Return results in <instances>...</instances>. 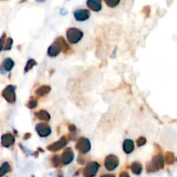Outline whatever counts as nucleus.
<instances>
[{
    "label": "nucleus",
    "mask_w": 177,
    "mask_h": 177,
    "mask_svg": "<svg viewBox=\"0 0 177 177\" xmlns=\"http://www.w3.org/2000/svg\"><path fill=\"white\" fill-rule=\"evenodd\" d=\"M100 177H115L114 175H110V174H106V175H103Z\"/></svg>",
    "instance_id": "c756f323"
},
{
    "label": "nucleus",
    "mask_w": 177,
    "mask_h": 177,
    "mask_svg": "<svg viewBox=\"0 0 177 177\" xmlns=\"http://www.w3.org/2000/svg\"><path fill=\"white\" fill-rule=\"evenodd\" d=\"M35 65H36V60L33 59H30L28 60V62H27V64H26V66H25V69H24V72L25 73H27L29 70L32 68Z\"/></svg>",
    "instance_id": "4be33fe9"
},
{
    "label": "nucleus",
    "mask_w": 177,
    "mask_h": 177,
    "mask_svg": "<svg viewBox=\"0 0 177 177\" xmlns=\"http://www.w3.org/2000/svg\"><path fill=\"white\" fill-rule=\"evenodd\" d=\"M37 106V101L36 99H31L30 101H29L28 103V107L30 109L35 108Z\"/></svg>",
    "instance_id": "bb28decb"
},
{
    "label": "nucleus",
    "mask_w": 177,
    "mask_h": 177,
    "mask_svg": "<svg viewBox=\"0 0 177 177\" xmlns=\"http://www.w3.org/2000/svg\"><path fill=\"white\" fill-rule=\"evenodd\" d=\"M67 37L71 44H76L82 39L83 32L77 28H69L67 30Z\"/></svg>",
    "instance_id": "f03ea898"
},
{
    "label": "nucleus",
    "mask_w": 177,
    "mask_h": 177,
    "mask_svg": "<svg viewBox=\"0 0 177 177\" xmlns=\"http://www.w3.org/2000/svg\"><path fill=\"white\" fill-rule=\"evenodd\" d=\"M35 116L38 118L39 120L45 121V122H48V121H49V119H50L49 113L47 111H45V110H40L37 112L35 113Z\"/></svg>",
    "instance_id": "dca6fc26"
},
{
    "label": "nucleus",
    "mask_w": 177,
    "mask_h": 177,
    "mask_svg": "<svg viewBox=\"0 0 177 177\" xmlns=\"http://www.w3.org/2000/svg\"><path fill=\"white\" fill-rule=\"evenodd\" d=\"M75 148L77 150H79L80 153L82 154H86L87 153L90 149H91V143H90V141H89L87 138H80L78 140Z\"/></svg>",
    "instance_id": "39448f33"
},
{
    "label": "nucleus",
    "mask_w": 177,
    "mask_h": 177,
    "mask_svg": "<svg viewBox=\"0 0 177 177\" xmlns=\"http://www.w3.org/2000/svg\"><path fill=\"white\" fill-rule=\"evenodd\" d=\"M137 143H138V147H141V146L144 145L146 143V138H143V137H140L137 140Z\"/></svg>",
    "instance_id": "a878e982"
},
{
    "label": "nucleus",
    "mask_w": 177,
    "mask_h": 177,
    "mask_svg": "<svg viewBox=\"0 0 177 177\" xmlns=\"http://www.w3.org/2000/svg\"><path fill=\"white\" fill-rule=\"evenodd\" d=\"M119 177H130V176H129V174L127 172H122L119 175Z\"/></svg>",
    "instance_id": "cd10ccee"
},
{
    "label": "nucleus",
    "mask_w": 177,
    "mask_h": 177,
    "mask_svg": "<svg viewBox=\"0 0 177 177\" xmlns=\"http://www.w3.org/2000/svg\"><path fill=\"white\" fill-rule=\"evenodd\" d=\"M3 96L10 104L15 103L16 101V93L15 87L13 86H8L3 91Z\"/></svg>",
    "instance_id": "0eeeda50"
},
{
    "label": "nucleus",
    "mask_w": 177,
    "mask_h": 177,
    "mask_svg": "<svg viewBox=\"0 0 177 177\" xmlns=\"http://www.w3.org/2000/svg\"><path fill=\"white\" fill-rule=\"evenodd\" d=\"M87 5L90 10L94 12H99L103 10L102 0H87Z\"/></svg>",
    "instance_id": "f8f14e48"
},
{
    "label": "nucleus",
    "mask_w": 177,
    "mask_h": 177,
    "mask_svg": "<svg viewBox=\"0 0 177 177\" xmlns=\"http://www.w3.org/2000/svg\"><path fill=\"white\" fill-rule=\"evenodd\" d=\"M134 143L130 139H125L123 143V149L126 154H130L134 150Z\"/></svg>",
    "instance_id": "2eb2a0df"
},
{
    "label": "nucleus",
    "mask_w": 177,
    "mask_h": 177,
    "mask_svg": "<svg viewBox=\"0 0 177 177\" xmlns=\"http://www.w3.org/2000/svg\"><path fill=\"white\" fill-rule=\"evenodd\" d=\"M164 166V161L162 155H157L152 158L150 163L148 165V171L149 172H154L158 169L162 168Z\"/></svg>",
    "instance_id": "7ed1b4c3"
},
{
    "label": "nucleus",
    "mask_w": 177,
    "mask_h": 177,
    "mask_svg": "<svg viewBox=\"0 0 177 177\" xmlns=\"http://www.w3.org/2000/svg\"><path fill=\"white\" fill-rule=\"evenodd\" d=\"M99 164L96 162H91L87 165L85 169L83 170V176L85 177H93L97 174Z\"/></svg>",
    "instance_id": "20e7f679"
},
{
    "label": "nucleus",
    "mask_w": 177,
    "mask_h": 177,
    "mask_svg": "<svg viewBox=\"0 0 177 177\" xmlns=\"http://www.w3.org/2000/svg\"><path fill=\"white\" fill-rule=\"evenodd\" d=\"M66 144H67V140H66V138H61L59 141H57V142H55V143H54L49 145V146L47 147V149H48L49 150H50V151H57V150L60 149L61 148L64 147Z\"/></svg>",
    "instance_id": "ddd939ff"
},
{
    "label": "nucleus",
    "mask_w": 177,
    "mask_h": 177,
    "mask_svg": "<svg viewBox=\"0 0 177 177\" xmlns=\"http://www.w3.org/2000/svg\"><path fill=\"white\" fill-rule=\"evenodd\" d=\"M62 50V46L61 43L59 40L55 41V42H53L51 44V46L48 49V55L50 57H55L60 53V51Z\"/></svg>",
    "instance_id": "6e6552de"
},
{
    "label": "nucleus",
    "mask_w": 177,
    "mask_h": 177,
    "mask_svg": "<svg viewBox=\"0 0 177 177\" xmlns=\"http://www.w3.org/2000/svg\"><path fill=\"white\" fill-rule=\"evenodd\" d=\"M30 133H29V134H26V135H25V138H24V139H27V138H30Z\"/></svg>",
    "instance_id": "7c9ffc66"
},
{
    "label": "nucleus",
    "mask_w": 177,
    "mask_h": 177,
    "mask_svg": "<svg viewBox=\"0 0 177 177\" xmlns=\"http://www.w3.org/2000/svg\"><path fill=\"white\" fill-rule=\"evenodd\" d=\"M12 43H13V41L11 38H8L6 39V42H5V44L4 45L3 47V50H9V49H11V46H12Z\"/></svg>",
    "instance_id": "b1692460"
},
{
    "label": "nucleus",
    "mask_w": 177,
    "mask_h": 177,
    "mask_svg": "<svg viewBox=\"0 0 177 177\" xmlns=\"http://www.w3.org/2000/svg\"><path fill=\"white\" fill-rule=\"evenodd\" d=\"M60 42V43H61V46H62V51L64 52V53H67L68 52V50L69 49V46L67 44V42H65V40L63 39V37H59L58 38Z\"/></svg>",
    "instance_id": "5701e85b"
},
{
    "label": "nucleus",
    "mask_w": 177,
    "mask_h": 177,
    "mask_svg": "<svg viewBox=\"0 0 177 177\" xmlns=\"http://www.w3.org/2000/svg\"><path fill=\"white\" fill-rule=\"evenodd\" d=\"M104 3L106 14L109 16H117L129 10L134 3V0H102Z\"/></svg>",
    "instance_id": "f257e3e1"
},
{
    "label": "nucleus",
    "mask_w": 177,
    "mask_h": 177,
    "mask_svg": "<svg viewBox=\"0 0 177 177\" xmlns=\"http://www.w3.org/2000/svg\"><path fill=\"white\" fill-rule=\"evenodd\" d=\"M118 163H119V160L114 155H109L106 157V160H105V167L109 171L114 170L118 166Z\"/></svg>",
    "instance_id": "423d86ee"
},
{
    "label": "nucleus",
    "mask_w": 177,
    "mask_h": 177,
    "mask_svg": "<svg viewBox=\"0 0 177 177\" xmlns=\"http://www.w3.org/2000/svg\"><path fill=\"white\" fill-rule=\"evenodd\" d=\"M130 168H131V171L135 174V175H140L141 172H142V169H143V167H142V164L138 162H134L131 166H130Z\"/></svg>",
    "instance_id": "f3484780"
},
{
    "label": "nucleus",
    "mask_w": 177,
    "mask_h": 177,
    "mask_svg": "<svg viewBox=\"0 0 177 177\" xmlns=\"http://www.w3.org/2000/svg\"><path fill=\"white\" fill-rule=\"evenodd\" d=\"M74 152L72 150L71 148H68L64 150V152L62 153V156H61V162L64 164V165H67L72 162V161L74 160Z\"/></svg>",
    "instance_id": "9b49d317"
},
{
    "label": "nucleus",
    "mask_w": 177,
    "mask_h": 177,
    "mask_svg": "<svg viewBox=\"0 0 177 177\" xmlns=\"http://www.w3.org/2000/svg\"><path fill=\"white\" fill-rule=\"evenodd\" d=\"M2 66H3V68L5 69L6 71H10L12 69V68H13V66H14V61L10 59V58H6V59L3 61Z\"/></svg>",
    "instance_id": "6ab92c4d"
},
{
    "label": "nucleus",
    "mask_w": 177,
    "mask_h": 177,
    "mask_svg": "<svg viewBox=\"0 0 177 177\" xmlns=\"http://www.w3.org/2000/svg\"><path fill=\"white\" fill-rule=\"evenodd\" d=\"M36 1H37V2H41V3H42V2H44V1H46V0H36Z\"/></svg>",
    "instance_id": "2f4dec72"
},
{
    "label": "nucleus",
    "mask_w": 177,
    "mask_h": 177,
    "mask_svg": "<svg viewBox=\"0 0 177 177\" xmlns=\"http://www.w3.org/2000/svg\"><path fill=\"white\" fill-rule=\"evenodd\" d=\"M50 90H51V87L49 86H42L36 91V93L38 96H44L49 93Z\"/></svg>",
    "instance_id": "a211bd4d"
},
{
    "label": "nucleus",
    "mask_w": 177,
    "mask_h": 177,
    "mask_svg": "<svg viewBox=\"0 0 177 177\" xmlns=\"http://www.w3.org/2000/svg\"><path fill=\"white\" fill-rule=\"evenodd\" d=\"M69 130H70V131H74L76 128L74 125H69Z\"/></svg>",
    "instance_id": "c85d7f7f"
},
{
    "label": "nucleus",
    "mask_w": 177,
    "mask_h": 177,
    "mask_svg": "<svg viewBox=\"0 0 177 177\" xmlns=\"http://www.w3.org/2000/svg\"><path fill=\"white\" fill-rule=\"evenodd\" d=\"M1 142H2V145L4 147L9 148L15 143V138L10 133H6V134L2 136Z\"/></svg>",
    "instance_id": "4468645a"
},
{
    "label": "nucleus",
    "mask_w": 177,
    "mask_h": 177,
    "mask_svg": "<svg viewBox=\"0 0 177 177\" xmlns=\"http://www.w3.org/2000/svg\"><path fill=\"white\" fill-rule=\"evenodd\" d=\"M60 162H61V158L60 159L58 156L53 157V158H52V163L54 164V166H58Z\"/></svg>",
    "instance_id": "393cba45"
},
{
    "label": "nucleus",
    "mask_w": 177,
    "mask_h": 177,
    "mask_svg": "<svg viewBox=\"0 0 177 177\" xmlns=\"http://www.w3.org/2000/svg\"><path fill=\"white\" fill-rule=\"evenodd\" d=\"M165 162L168 164H172L175 162V156L172 152H167L165 155Z\"/></svg>",
    "instance_id": "412c9836"
},
{
    "label": "nucleus",
    "mask_w": 177,
    "mask_h": 177,
    "mask_svg": "<svg viewBox=\"0 0 177 177\" xmlns=\"http://www.w3.org/2000/svg\"><path fill=\"white\" fill-rule=\"evenodd\" d=\"M36 130L38 135H39L40 137H42V138H46L49 135H50V133H51V128H50V126H49V125L44 124V123L38 124L36 126Z\"/></svg>",
    "instance_id": "1a4fd4ad"
},
{
    "label": "nucleus",
    "mask_w": 177,
    "mask_h": 177,
    "mask_svg": "<svg viewBox=\"0 0 177 177\" xmlns=\"http://www.w3.org/2000/svg\"><path fill=\"white\" fill-rule=\"evenodd\" d=\"M74 17L75 20L79 22H83L86 21L90 17V11L86 9H79V10H75L74 12Z\"/></svg>",
    "instance_id": "9d476101"
},
{
    "label": "nucleus",
    "mask_w": 177,
    "mask_h": 177,
    "mask_svg": "<svg viewBox=\"0 0 177 177\" xmlns=\"http://www.w3.org/2000/svg\"><path fill=\"white\" fill-rule=\"evenodd\" d=\"M10 170H11V168H10L9 162H4L1 166V168H0V176H4L6 173L10 172Z\"/></svg>",
    "instance_id": "aec40b11"
}]
</instances>
